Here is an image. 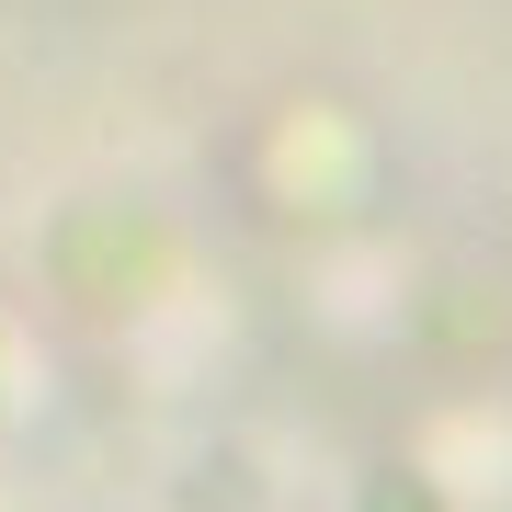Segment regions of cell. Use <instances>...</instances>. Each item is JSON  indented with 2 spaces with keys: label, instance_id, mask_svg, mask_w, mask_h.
I'll use <instances>...</instances> for the list:
<instances>
[{
  "label": "cell",
  "instance_id": "1",
  "mask_svg": "<svg viewBox=\"0 0 512 512\" xmlns=\"http://www.w3.org/2000/svg\"><path fill=\"white\" fill-rule=\"evenodd\" d=\"M353 512H433V490H421L410 467H376V478H365V501H353Z\"/></svg>",
  "mask_w": 512,
  "mask_h": 512
}]
</instances>
